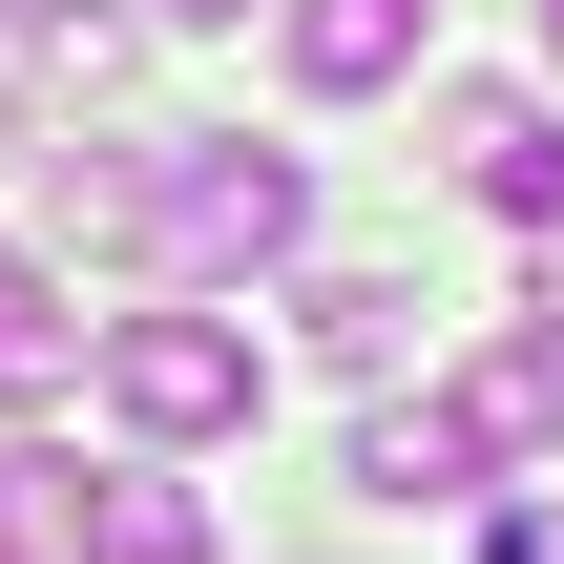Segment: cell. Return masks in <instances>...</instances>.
<instances>
[{"instance_id":"3","label":"cell","mask_w":564,"mask_h":564,"mask_svg":"<svg viewBox=\"0 0 564 564\" xmlns=\"http://www.w3.org/2000/svg\"><path fill=\"white\" fill-rule=\"evenodd\" d=\"M440 167H460L502 230H564V105L544 84H440Z\"/></svg>"},{"instance_id":"2","label":"cell","mask_w":564,"mask_h":564,"mask_svg":"<svg viewBox=\"0 0 564 564\" xmlns=\"http://www.w3.org/2000/svg\"><path fill=\"white\" fill-rule=\"evenodd\" d=\"M84 377H105V419H126L147 460H209V440H251V398H272L251 314H209V293H167V314H105V335H84Z\"/></svg>"},{"instance_id":"17","label":"cell","mask_w":564,"mask_h":564,"mask_svg":"<svg viewBox=\"0 0 564 564\" xmlns=\"http://www.w3.org/2000/svg\"><path fill=\"white\" fill-rule=\"evenodd\" d=\"M0 42H21V0H0Z\"/></svg>"},{"instance_id":"13","label":"cell","mask_w":564,"mask_h":564,"mask_svg":"<svg viewBox=\"0 0 564 564\" xmlns=\"http://www.w3.org/2000/svg\"><path fill=\"white\" fill-rule=\"evenodd\" d=\"M523 314H544V335H564V230H544V293H523Z\"/></svg>"},{"instance_id":"4","label":"cell","mask_w":564,"mask_h":564,"mask_svg":"<svg viewBox=\"0 0 564 564\" xmlns=\"http://www.w3.org/2000/svg\"><path fill=\"white\" fill-rule=\"evenodd\" d=\"M272 42H293V84H314V105H377V84H419L440 0H272Z\"/></svg>"},{"instance_id":"7","label":"cell","mask_w":564,"mask_h":564,"mask_svg":"<svg viewBox=\"0 0 564 564\" xmlns=\"http://www.w3.org/2000/svg\"><path fill=\"white\" fill-rule=\"evenodd\" d=\"M293 335H314L335 377H398V356H419V272H314V293H293Z\"/></svg>"},{"instance_id":"9","label":"cell","mask_w":564,"mask_h":564,"mask_svg":"<svg viewBox=\"0 0 564 564\" xmlns=\"http://www.w3.org/2000/svg\"><path fill=\"white\" fill-rule=\"evenodd\" d=\"M460 419H481L502 460H544V440H564V335H502V356L460 377Z\"/></svg>"},{"instance_id":"12","label":"cell","mask_w":564,"mask_h":564,"mask_svg":"<svg viewBox=\"0 0 564 564\" xmlns=\"http://www.w3.org/2000/svg\"><path fill=\"white\" fill-rule=\"evenodd\" d=\"M481 564H564V502H523V523H502V544H481Z\"/></svg>"},{"instance_id":"11","label":"cell","mask_w":564,"mask_h":564,"mask_svg":"<svg viewBox=\"0 0 564 564\" xmlns=\"http://www.w3.org/2000/svg\"><path fill=\"white\" fill-rule=\"evenodd\" d=\"M0 564H63V460H0Z\"/></svg>"},{"instance_id":"16","label":"cell","mask_w":564,"mask_h":564,"mask_svg":"<svg viewBox=\"0 0 564 564\" xmlns=\"http://www.w3.org/2000/svg\"><path fill=\"white\" fill-rule=\"evenodd\" d=\"M544 63H564V0H544Z\"/></svg>"},{"instance_id":"15","label":"cell","mask_w":564,"mask_h":564,"mask_svg":"<svg viewBox=\"0 0 564 564\" xmlns=\"http://www.w3.org/2000/svg\"><path fill=\"white\" fill-rule=\"evenodd\" d=\"M167 21H251V0H167Z\"/></svg>"},{"instance_id":"1","label":"cell","mask_w":564,"mask_h":564,"mask_svg":"<svg viewBox=\"0 0 564 564\" xmlns=\"http://www.w3.org/2000/svg\"><path fill=\"white\" fill-rule=\"evenodd\" d=\"M293 251H314V167L293 147H251V126H167L147 147V272L167 293H251Z\"/></svg>"},{"instance_id":"6","label":"cell","mask_w":564,"mask_h":564,"mask_svg":"<svg viewBox=\"0 0 564 564\" xmlns=\"http://www.w3.org/2000/svg\"><path fill=\"white\" fill-rule=\"evenodd\" d=\"M481 460H502V440H481L460 398H377V419H356V481H377V502H481Z\"/></svg>"},{"instance_id":"8","label":"cell","mask_w":564,"mask_h":564,"mask_svg":"<svg viewBox=\"0 0 564 564\" xmlns=\"http://www.w3.org/2000/svg\"><path fill=\"white\" fill-rule=\"evenodd\" d=\"M21 63H42L63 105H105V84L147 63V21H126V0H21Z\"/></svg>"},{"instance_id":"10","label":"cell","mask_w":564,"mask_h":564,"mask_svg":"<svg viewBox=\"0 0 564 564\" xmlns=\"http://www.w3.org/2000/svg\"><path fill=\"white\" fill-rule=\"evenodd\" d=\"M63 293H42V251H0V398H63Z\"/></svg>"},{"instance_id":"14","label":"cell","mask_w":564,"mask_h":564,"mask_svg":"<svg viewBox=\"0 0 564 564\" xmlns=\"http://www.w3.org/2000/svg\"><path fill=\"white\" fill-rule=\"evenodd\" d=\"M0 167H42V147H21V105H0Z\"/></svg>"},{"instance_id":"5","label":"cell","mask_w":564,"mask_h":564,"mask_svg":"<svg viewBox=\"0 0 564 564\" xmlns=\"http://www.w3.org/2000/svg\"><path fill=\"white\" fill-rule=\"evenodd\" d=\"M63 564H209V502L167 460H105V481H63Z\"/></svg>"}]
</instances>
